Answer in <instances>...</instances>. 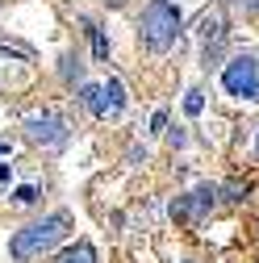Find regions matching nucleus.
I'll return each instance as SVG.
<instances>
[{
  "mask_svg": "<svg viewBox=\"0 0 259 263\" xmlns=\"http://www.w3.org/2000/svg\"><path fill=\"white\" fill-rule=\"evenodd\" d=\"M0 155H9V142H0Z\"/></svg>",
  "mask_w": 259,
  "mask_h": 263,
  "instance_id": "14",
  "label": "nucleus"
},
{
  "mask_svg": "<svg viewBox=\"0 0 259 263\" xmlns=\"http://www.w3.org/2000/svg\"><path fill=\"white\" fill-rule=\"evenodd\" d=\"M59 263H96V251H92L88 242H80V247H71V251H63Z\"/></svg>",
  "mask_w": 259,
  "mask_h": 263,
  "instance_id": "6",
  "label": "nucleus"
},
{
  "mask_svg": "<svg viewBox=\"0 0 259 263\" xmlns=\"http://www.w3.org/2000/svg\"><path fill=\"white\" fill-rule=\"evenodd\" d=\"M230 5H238V9H247V13H259V0H230Z\"/></svg>",
  "mask_w": 259,
  "mask_h": 263,
  "instance_id": "12",
  "label": "nucleus"
},
{
  "mask_svg": "<svg viewBox=\"0 0 259 263\" xmlns=\"http://www.w3.org/2000/svg\"><path fill=\"white\" fill-rule=\"evenodd\" d=\"M138 34L151 50H168L180 34V9L172 0H151L142 9V21H138Z\"/></svg>",
  "mask_w": 259,
  "mask_h": 263,
  "instance_id": "2",
  "label": "nucleus"
},
{
  "mask_svg": "<svg viewBox=\"0 0 259 263\" xmlns=\"http://www.w3.org/2000/svg\"><path fill=\"white\" fill-rule=\"evenodd\" d=\"M63 234H67V213H50L42 221H29L25 230H17L9 251H13V259H34V255L50 251L54 242H63Z\"/></svg>",
  "mask_w": 259,
  "mask_h": 263,
  "instance_id": "1",
  "label": "nucleus"
},
{
  "mask_svg": "<svg viewBox=\"0 0 259 263\" xmlns=\"http://www.w3.org/2000/svg\"><path fill=\"white\" fill-rule=\"evenodd\" d=\"M109 5H121V0H109Z\"/></svg>",
  "mask_w": 259,
  "mask_h": 263,
  "instance_id": "15",
  "label": "nucleus"
},
{
  "mask_svg": "<svg viewBox=\"0 0 259 263\" xmlns=\"http://www.w3.org/2000/svg\"><path fill=\"white\" fill-rule=\"evenodd\" d=\"M84 105L92 109V113H109V105H105V88H84Z\"/></svg>",
  "mask_w": 259,
  "mask_h": 263,
  "instance_id": "8",
  "label": "nucleus"
},
{
  "mask_svg": "<svg viewBox=\"0 0 259 263\" xmlns=\"http://www.w3.org/2000/svg\"><path fill=\"white\" fill-rule=\"evenodd\" d=\"M221 88L230 96H247V101H259V63L251 54H234L221 71Z\"/></svg>",
  "mask_w": 259,
  "mask_h": 263,
  "instance_id": "3",
  "label": "nucleus"
},
{
  "mask_svg": "<svg viewBox=\"0 0 259 263\" xmlns=\"http://www.w3.org/2000/svg\"><path fill=\"white\" fill-rule=\"evenodd\" d=\"M201 109H205V101H201V92H188V96H184V113H188V117H197Z\"/></svg>",
  "mask_w": 259,
  "mask_h": 263,
  "instance_id": "10",
  "label": "nucleus"
},
{
  "mask_svg": "<svg viewBox=\"0 0 259 263\" xmlns=\"http://www.w3.org/2000/svg\"><path fill=\"white\" fill-rule=\"evenodd\" d=\"M163 125H168V113H163V109H159V113L151 117V129H163Z\"/></svg>",
  "mask_w": 259,
  "mask_h": 263,
  "instance_id": "13",
  "label": "nucleus"
},
{
  "mask_svg": "<svg viewBox=\"0 0 259 263\" xmlns=\"http://www.w3.org/2000/svg\"><path fill=\"white\" fill-rule=\"evenodd\" d=\"M201 38H205V54H217V50H221L226 25H221V13H217V9L201 13Z\"/></svg>",
  "mask_w": 259,
  "mask_h": 263,
  "instance_id": "5",
  "label": "nucleus"
},
{
  "mask_svg": "<svg viewBox=\"0 0 259 263\" xmlns=\"http://www.w3.org/2000/svg\"><path fill=\"white\" fill-rule=\"evenodd\" d=\"M13 201H17V205H34V201H38V188H34V184L17 188V196H13Z\"/></svg>",
  "mask_w": 259,
  "mask_h": 263,
  "instance_id": "11",
  "label": "nucleus"
},
{
  "mask_svg": "<svg viewBox=\"0 0 259 263\" xmlns=\"http://www.w3.org/2000/svg\"><path fill=\"white\" fill-rule=\"evenodd\" d=\"M29 142H42V146H59L63 138H67V125H63L59 117L42 113V117H29Z\"/></svg>",
  "mask_w": 259,
  "mask_h": 263,
  "instance_id": "4",
  "label": "nucleus"
},
{
  "mask_svg": "<svg viewBox=\"0 0 259 263\" xmlns=\"http://www.w3.org/2000/svg\"><path fill=\"white\" fill-rule=\"evenodd\" d=\"M105 105H109V113H121V105H125L121 80H109V84H105Z\"/></svg>",
  "mask_w": 259,
  "mask_h": 263,
  "instance_id": "7",
  "label": "nucleus"
},
{
  "mask_svg": "<svg viewBox=\"0 0 259 263\" xmlns=\"http://www.w3.org/2000/svg\"><path fill=\"white\" fill-rule=\"evenodd\" d=\"M88 34H92V50H96V59H109V42H105V34H101V25L88 21Z\"/></svg>",
  "mask_w": 259,
  "mask_h": 263,
  "instance_id": "9",
  "label": "nucleus"
}]
</instances>
